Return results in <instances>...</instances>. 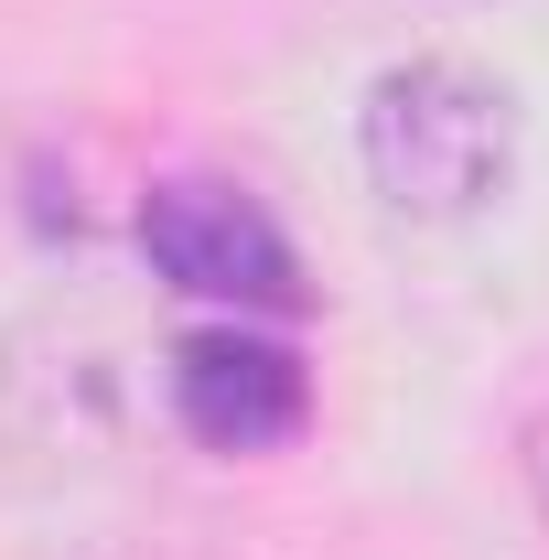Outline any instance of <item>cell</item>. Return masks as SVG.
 <instances>
[{"label": "cell", "instance_id": "cell-1", "mask_svg": "<svg viewBox=\"0 0 549 560\" xmlns=\"http://www.w3.org/2000/svg\"><path fill=\"white\" fill-rule=\"evenodd\" d=\"M366 195L410 226H475L517 184V86L475 55H399L355 97Z\"/></svg>", "mask_w": 549, "mask_h": 560}, {"label": "cell", "instance_id": "cell-4", "mask_svg": "<svg viewBox=\"0 0 549 560\" xmlns=\"http://www.w3.org/2000/svg\"><path fill=\"white\" fill-rule=\"evenodd\" d=\"M517 475H528V506H539V528H549V399L528 420V442H517Z\"/></svg>", "mask_w": 549, "mask_h": 560}, {"label": "cell", "instance_id": "cell-2", "mask_svg": "<svg viewBox=\"0 0 549 560\" xmlns=\"http://www.w3.org/2000/svg\"><path fill=\"white\" fill-rule=\"evenodd\" d=\"M140 259L173 280L184 302H215L226 324H248V313H302V302H313L291 237H280V215L259 206L248 184H226V173H162V184L140 195Z\"/></svg>", "mask_w": 549, "mask_h": 560}, {"label": "cell", "instance_id": "cell-3", "mask_svg": "<svg viewBox=\"0 0 549 560\" xmlns=\"http://www.w3.org/2000/svg\"><path fill=\"white\" fill-rule=\"evenodd\" d=\"M162 388H173V420L206 453H280L313 420V366L259 324H195L162 366Z\"/></svg>", "mask_w": 549, "mask_h": 560}]
</instances>
